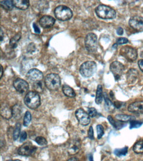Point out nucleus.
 <instances>
[{
  "instance_id": "14",
  "label": "nucleus",
  "mask_w": 143,
  "mask_h": 161,
  "mask_svg": "<svg viewBox=\"0 0 143 161\" xmlns=\"http://www.w3.org/2000/svg\"><path fill=\"white\" fill-rule=\"evenodd\" d=\"M128 111L131 113L143 114V101H136L129 104Z\"/></svg>"
},
{
  "instance_id": "25",
  "label": "nucleus",
  "mask_w": 143,
  "mask_h": 161,
  "mask_svg": "<svg viewBox=\"0 0 143 161\" xmlns=\"http://www.w3.org/2000/svg\"><path fill=\"white\" fill-rule=\"evenodd\" d=\"M108 119L109 122L112 124V126L115 127L116 130H120V129L122 128L123 127V123H120V122H117L115 120V119L113 118V117L112 116H108Z\"/></svg>"
},
{
  "instance_id": "33",
  "label": "nucleus",
  "mask_w": 143,
  "mask_h": 161,
  "mask_svg": "<svg viewBox=\"0 0 143 161\" xmlns=\"http://www.w3.org/2000/svg\"><path fill=\"white\" fill-rule=\"evenodd\" d=\"M142 125V122L141 121H137L135 120V119H133V120H131L130 122V127L129 128L132 130L133 128H138L140 127Z\"/></svg>"
},
{
  "instance_id": "47",
  "label": "nucleus",
  "mask_w": 143,
  "mask_h": 161,
  "mask_svg": "<svg viewBox=\"0 0 143 161\" xmlns=\"http://www.w3.org/2000/svg\"><path fill=\"white\" fill-rule=\"evenodd\" d=\"M7 161H21L20 160H8Z\"/></svg>"
},
{
  "instance_id": "31",
  "label": "nucleus",
  "mask_w": 143,
  "mask_h": 161,
  "mask_svg": "<svg viewBox=\"0 0 143 161\" xmlns=\"http://www.w3.org/2000/svg\"><path fill=\"white\" fill-rule=\"evenodd\" d=\"M31 118H32V116L30 112L29 111H26L25 114L24 120H23V124H24L25 126L27 127L29 125L31 121Z\"/></svg>"
},
{
  "instance_id": "32",
  "label": "nucleus",
  "mask_w": 143,
  "mask_h": 161,
  "mask_svg": "<svg viewBox=\"0 0 143 161\" xmlns=\"http://www.w3.org/2000/svg\"><path fill=\"white\" fill-rule=\"evenodd\" d=\"M21 112H22V110L21 108L18 107V105H15V107L13 108V116L17 118H21Z\"/></svg>"
},
{
  "instance_id": "46",
  "label": "nucleus",
  "mask_w": 143,
  "mask_h": 161,
  "mask_svg": "<svg viewBox=\"0 0 143 161\" xmlns=\"http://www.w3.org/2000/svg\"><path fill=\"white\" fill-rule=\"evenodd\" d=\"M89 161H94V160H93V157H92V155H90L89 156Z\"/></svg>"
},
{
  "instance_id": "23",
  "label": "nucleus",
  "mask_w": 143,
  "mask_h": 161,
  "mask_svg": "<svg viewBox=\"0 0 143 161\" xmlns=\"http://www.w3.org/2000/svg\"><path fill=\"white\" fill-rule=\"evenodd\" d=\"M115 118H116L118 121L123 122H131V120H133V119H135V118L134 116H129V115L126 114H117L116 116H115Z\"/></svg>"
},
{
  "instance_id": "8",
  "label": "nucleus",
  "mask_w": 143,
  "mask_h": 161,
  "mask_svg": "<svg viewBox=\"0 0 143 161\" xmlns=\"http://www.w3.org/2000/svg\"><path fill=\"white\" fill-rule=\"evenodd\" d=\"M36 147L32 144L31 142H26L22 144L18 149V153L21 156H31L33 155L36 150Z\"/></svg>"
},
{
  "instance_id": "17",
  "label": "nucleus",
  "mask_w": 143,
  "mask_h": 161,
  "mask_svg": "<svg viewBox=\"0 0 143 161\" xmlns=\"http://www.w3.org/2000/svg\"><path fill=\"white\" fill-rule=\"evenodd\" d=\"M138 77V72L135 69L131 68L127 73V81L128 83L133 84L137 81Z\"/></svg>"
},
{
  "instance_id": "34",
  "label": "nucleus",
  "mask_w": 143,
  "mask_h": 161,
  "mask_svg": "<svg viewBox=\"0 0 143 161\" xmlns=\"http://www.w3.org/2000/svg\"><path fill=\"white\" fill-rule=\"evenodd\" d=\"M35 141L40 146H45L48 143L47 140H46L44 137L41 136L37 137L35 139Z\"/></svg>"
},
{
  "instance_id": "18",
  "label": "nucleus",
  "mask_w": 143,
  "mask_h": 161,
  "mask_svg": "<svg viewBox=\"0 0 143 161\" xmlns=\"http://www.w3.org/2000/svg\"><path fill=\"white\" fill-rule=\"evenodd\" d=\"M1 116L2 118L9 119L13 116V110L7 104H2L1 107Z\"/></svg>"
},
{
  "instance_id": "35",
  "label": "nucleus",
  "mask_w": 143,
  "mask_h": 161,
  "mask_svg": "<svg viewBox=\"0 0 143 161\" xmlns=\"http://www.w3.org/2000/svg\"><path fill=\"white\" fill-rule=\"evenodd\" d=\"M97 133H98V139H101L104 134V129L101 125H98L96 126Z\"/></svg>"
},
{
  "instance_id": "44",
  "label": "nucleus",
  "mask_w": 143,
  "mask_h": 161,
  "mask_svg": "<svg viewBox=\"0 0 143 161\" xmlns=\"http://www.w3.org/2000/svg\"><path fill=\"white\" fill-rule=\"evenodd\" d=\"M3 30L2 29H1V42H2V41H3Z\"/></svg>"
},
{
  "instance_id": "45",
  "label": "nucleus",
  "mask_w": 143,
  "mask_h": 161,
  "mask_svg": "<svg viewBox=\"0 0 143 161\" xmlns=\"http://www.w3.org/2000/svg\"><path fill=\"white\" fill-rule=\"evenodd\" d=\"M0 68H1V75H0V77H1L2 78V75H3V67H2V66H0Z\"/></svg>"
},
{
  "instance_id": "28",
  "label": "nucleus",
  "mask_w": 143,
  "mask_h": 161,
  "mask_svg": "<svg viewBox=\"0 0 143 161\" xmlns=\"http://www.w3.org/2000/svg\"><path fill=\"white\" fill-rule=\"evenodd\" d=\"M32 87H33V89L37 93H42L44 90V84L42 81L33 83Z\"/></svg>"
},
{
  "instance_id": "21",
  "label": "nucleus",
  "mask_w": 143,
  "mask_h": 161,
  "mask_svg": "<svg viewBox=\"0 0 143 161\" xmlns=\"http://www.w3.org/2000/svg\"><path fill=\"white\" fill-rule=\"evenodd\" d=\"M103 100V92H102V87L101 85H98L97 87L96 93V103L97 104H100L102 102Z\"/></svg>"
},
{
  "instance_id": "7",
  "label": "nucleus",
  "mask_w": 143,
  "mask_h": 161,
  "mask_svg": "<svg viewBox=\"0 0 143 161\" xmlns=\"http://www.w3.org/2000/svg\"><path fill=\"white\" fill-rule=\"evenodd\" d=\"M120 54L124 58H125L129 62L135 61L138 56L137 50L133 47L128 46H124L121 49Z\"/></svg>"
},
{
  "instance_id": "11",
  "label": "nucleus",
  "mask_w": 143,
  "mask_h": 161,
  "mask_svg": "<svg viewBox=\"0 0 143 161\" xmlns=\"http://www.w3.org/2000/svg\"><path fill=\"white\" fill-rule=\"evenodd\" d=\"M129 25L137 32H143V17L137 15L132 17L129 19Z\"/></svg>"
},
{
  "instance_id": "39",
  "label": "nucleus",
  "mask_w": 143,
  "mask_h": 161,
  "mask_svg": "<svg viewBox=\"0 0 143 161\" xmlns=\"http://www.w3.org/2000/svg\"><path fill=\"white\" fill-rule=\"evenodd\" d=\"M27 138V133L25 131H22L20 135V141L23 142Z\"/></svg>"
},
{
  "instance_id": "43",
  "label": "nucleus",
  "mask_w": 143,
  "mask_h": 161,
  "mask_svg": "<svg viewBox=\"0 0 143 161\" xmlns=\"http://www.w3.org/2000/svg\"><path fill=\"white\" fill-rule=\"evenodd\" d=\"M67 161H78V160L76 157H72L68 159Z\"/></svg>"
},
{
  "instance_id": "42",
  "label": "nucleus",
  "mask_w": 143,
  "mask_h": 161,
  "mask_svg": "<svg viewBox=\"0 0 143 161\" xmlns=\"http://www.w3.org/2000/svg\"><path fill=\"white\" fill-rule=\"evenodd\" d=\"M138 66H139V68L141 69V70L143 72V59H141V60L138 61Z\"/></svg>"
},
{
  "instance_id": "6",
  "label": "nucleus",
  "mask_w": 143,
  "mask_h": 161,
  "mask_svg": "<svg viewBox=\"0 0 143 161\" xmlns=\"http://www.w3.org/2000/svg\"><path fill=\"white\" fill-rule=\"evenodd\" d=\"M85 48L89 53H95L98 48V38L94 33H89L85 40Z\"/></svg>"
},
{
  "instance_id": "22",
  "label": "nucleus",
  "mask_w": 143,
  "mask_h": 161,
  "mask_svg": "<svg viewBox=\"0 0 143 161\" xmlns=\"http://www.w3.org/2000/svg\"><path fill=\"white\" fill-rule=\"evenodd\" d=\"M104 100H105V108L106 110H108L109 112H113L115 109V105L109 99L106 93L104 94Z\"/></svg>"
},
{
  "instance_id": "41",
  "label": "nucleus",
  "mask_w": 143,
  "mask_h": 161,
  "mask_svg": "<svg viewBox=\"0 0 143 161\" xmlns=\"http://www.w3.org/2000/svg\"><path fill=\"white\" fill-rule=\"evenodd\" d=\"M116 33L118 35H123V29L121 28V27H119V28L117 29Z\"/></svg>"
},
{
  "instance_id": "26",
  "label": "nucleus",
  "mask_w": 143,
  "mask_h": 161,
  "mask_svg": "<svg viewBox=\"0 0 143 161\" xmlns=\"http://www.w3.org/2000/svg\"><path fill=\"white\" fill-rule=\"evenodd\" d=\"M21 36V34H17L10 40V41H9V46H10L11 48H15L17 46V42L19 41Z\"/></svg>"
},
{
  "instance_id": "16",
  "label": "nucleus",
  "mask_w": 143,
  "mask_h": 161,
  "mask_svg": "<svg viewBox=\"0 0 143 161\" xmlns=\"http://www.w3.org/2000/svg\"><path fill=\"white\" fill-rule=\"evenodd\" d=\"M81 144L80 141L78 140H73L71 142V143L69 145L68 147V153L70 155H76L79 152L81 149Z\"/></svg>"
},
{
  "instance_id": "15",
  "label": "nucleus",
  "mask_w": 143,
  "mask_h": 161,
  "mask_svg": "<svg viewBox=\"0 0 143 161\" xmlns=\"http://www.w3.org/2000/svg\"><path fill=\"white\" fill-rule=\"evenodd\" d=\"M55 21V19L52 16L44 15L40 18L39 22L42 27H43L44 29H48L52 27L54 25Z\"/></svg>"
},
{
  "instance_id": "38",
  "label": "nucleus",
  "mask_w": 143,
  "mask_h": 161,
  "mask_svg": "<svg viewBox=\"0 0 143 161\" xmlns=\"http://www.w3.org/2000/svg\"><path fill=\"white\" fill-rule=\"evenodd\" d=\"M88 137H89V139H94V130H93V127L92 126H90L89 127V131H88Z\"/></svg>"
},
{
  "instance_id": "13",
  "label": "nucleus",
  "mask_w": 143,
  "mask_h": 161,
  "mask_svg": "<svg viewBox=\"0 0 143 161\" xmlns=\"http://www.w3.org/2000/svg\"><path fill=\"white\" fill-rule=\"evenodd\" d=\"M26 77L29 81L33 83L40 81L43 79V73L40 70L34 68L28 71Z\"/></svg>"
},
{
  "instance_id": "36",
  "label": "nucleus",
  "mask_w": 143,
  "mask_h": 161,
  "mask_svg": "<svg viewBox=\"0 0 143 161\" xmlns=\"http://www.w3.org/2000/svg\"><path fill=\"white\" fill-rule=\"evenodd\" d=\"M88 114L91 118H94L98 115V112L94 108H90L88 110Z\"/></svg>"
},
{
  "instance_id": "9",
  "label": "nucleus",
  "mask_w": 143,
  "mask_h": 161,
  "mask_svg": "<svg viewBox=\"0 0 143 161\" xmlns=\"http://www.w3.org/2000/svg\"><path fill=\"white\" fill-rule=\"evenodd\" d=\"M110 71H112L113 75H114L115 79L118 81L125 70V66L121 62L115 61L110 64Z\"/></svg>"
},
{
  "instance_id": "12",
  "label": "nucleus",
  "mask_w": 143,
  "mask_h": 161,
  "mask_svg": "<svg viewBox=\"0 0 143 161\" xmlns=\"http://www.w3.org/2000/svg\"><path fill=\"white\" fill-rule=\"evenodd\" d=\"M13 87L18 93H25L29 91V85L24 79L17 78L13 81Z\"/></svg>"
},
{
  "instance_id": "10",
  "label": "nucleus",
  "mask_w": 143,
  "mask_h": 161,
  "mask_svg": "<svg viewBox=\"0 0 143 161\" xmlns=\"http://www.w3.org/2000/svg\"><path fill=\"white\" fill-rule=\"evenodd\" d=\"M75 116L78 122L82 126H87L90 122V118L89 114H87L82 108H78L76 110Z\"/></svg>"
},
{
  "instance_id": "27",
  "label": "nucleus",
  "mask_w": 143,
  "mask_h": 161,
  "mask_svg": "<svg viewBox=\"0 0 143 161\" xmlns=\"http://www.w3.org/2000/svg\"><path fill=\"white\" fill-rule=\"evenodd\" d=\"M0 4H1L2 7L6 10H11L14 7L13 2L11 0H9V1H1L0 2Z\"/></svg>"
},
{
  "instance_id": "20",
  "label": "nucleus",
  "mask_w": 143,
  "mask_h": 161,
  "mask_svg": "<svg viewBox=\"0 0 143 161\" xmlns=\"http://www.w3.org/2000/svg\"><path fill=\"white\" fill-rule=\"evenodd\" d=\"M62 91L63 94L68 96V97H75L76 96L75 92L74 91L71 87H69V85H63L62 87Z\"/></svg>"
},
{
  "instance_id": "5",
  "label": "nucleus",
  "mask_w": 143,
  "mask_h": 161,
  "mask_svg": "<svg viewBox=\"0 0 143 161\" xmlns=\"http://www.w3.org/2000/svg\"><path fill=\"white\" fill-rule=\"evenodd\" d=\"M97 66L94 62L87 61L80 67V73L82 77L89 78L93 75L96 71Z\"/></svg>"
},
{
  "instance_id": "2",
  "label": "nucleus",
  "mask_w": 143,
  "mask_h": 161,
  "mask_svg": "<svg viewBox=\"0 0 143 161\" xmlns=\"http://www.w3.org/2000/svg\"><path fill=\"white\" fill-rule=\"evenodd\" d=\"M25 104L31 109H36L41 103L40 96L36 91H30L28 93L24 99Z\"/></svg>"
},
{
  "instance_id": "40",
  "label": "nucleus",
  "mask_w": 143,
  "mask_h": 161,
  "mask_svg": "<svg viewBox=\"0 0 143 161\" xmlns=\"http://www.w3.org/2000/svg\"><path fill=\"white\" fill-rule=\"evenodd\" d=\"M33 27H34V33H37V34H40V30L39 29V27L38 26V25H36V23H33Z\"/></svg>"
},
{
  "instance_id": "19",
  "label": "nucleus",
  "mask_w": 143,
  "mask_h": 161,
  "mask_svg": "<svg viewBox=\"0 0 143 161\" xmlns=\"http://www.w3.org/2000/svg\"><path fill=\"white\" fill-rule=\"evenodd\" d=\"M14 7L21 10H25L29 8L30 3L29 0H14L13 1Z\"/></svg>"
},
{
  "instance_id": "30",
  "label": "nucleus",
  "mask_w": 143,
  "mask_h": 161,
  "mask_svg": "<svg viewBox=\"0 0 143 161\" xmlns=\"http://www.w3.org/2000/svg\"><path fill=\"white\" fill-rule=\"evenodd\" d=\"M21 123H17L16 126H15V130H14L13 131V138L14 141H16L18 137H19V135L20 134V132H21Z\"/></svg>"
},
{
  "instance_id": "29",
  "label": "nucleus",
  "mask_w": 143,
  "mask_h": 161,
  "mask_svg": "<svg viewBox=\"0 0 143 161\" xmlns=\"http://www.w3.org/2000/svg\"><path fill=\"white\" fill-rule=\"evenodd\" d=\"M128 152V147H125L121 149H116L114 151V154L117 156H125Z\"/></svg>"
},
{
  "instance_id": "1",
  "label": "nucleus",
  "mask_w": 143,
  "mask_h": 161,
  "mask_svg": "<svg viewBox=\"0 0 143 161\" xmlns=\"http://www.w3.org/2000/svg\"><path fill=\"white\" fill-rule=\"evenodd\" d=\"M96 13L100 19H113L116 17V11L113 8L105 5H100L96 8Z\"/></svg>"
},
{
  "instance_id": "3",
  "label": "nucleus",
  "mask_w": 143,
  "mask_h": 161,
  "mask_svg": "<svg viewBox=\"0 0 143 161\" xmlns=\"http://www.w3.org/2000/svg\"><path fill=\"white\" fill-rule=\"evenodd\" d=\"M45 85L50 91H56L61 87V79L56 73H50L46 76Z\"/></svg>"
},
{
  "instance_id": "4",
  "label": "nucleus",
  "mask_w": 143,
  "mask_h": 161,
  "mask_svg": "<svg viewBox=\"0 0 143 161\" xmlns=\"http://www.w3.org/2000/svg\"><path fill=\"white\" fill-rule=\"evenodd\" d=\"M55 16L58 20L66 21L73 17V11L70 8L66 6H59L55 9Z\"/></svg>"
},
{
  "instance_id": "24",
  "label": "nucleus",
  "mask_w": 143,
  "mask_h": 161,
  "mask_svg": "<svg viewBox=\"0 0 143 161\" xmlns=\"http://www.w3.org/2000/svg\"><path fill=\"white\" fill-rule=\"evenodd\" d=\"M133 151L137 154L143 153V139L138 141L133 146Z\"/></svg>"
},
{
  "instance_id": "37",
  "label": "nucleus",
  "mask_w": 143,
  "mask_h": 161,
  "mask_svg": "<svg viewBox=\"0 0 143 161\" xmlns=\"http://www.w3.org/2000/svg\"><path fill=\"white\" fill-rule=\"evenodd\" d=\"M129 42V40L127 38H119L116 41V44L118 45H122V44H127Z\"/></svg>"
}]
</instances>
